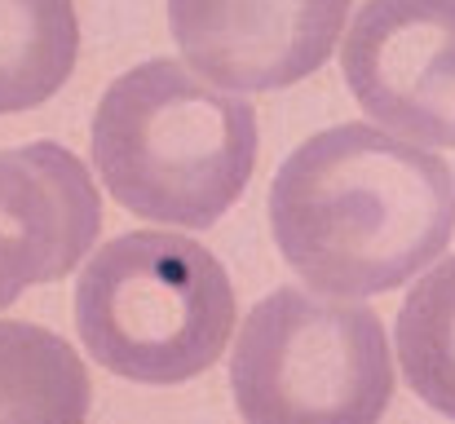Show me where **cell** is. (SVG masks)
Instances as JSON below:
<instances>
[{
    "mask_svg": "<svg viewBox=\"0 0 455 424\" xmlns=\"http://www.w3.org/2000/svg\"><path fill=\"white\" fill-rule=\"evenodd\" d=\"M93 168L133 217L181 230L217 226L257 168V111L155 58L124 71L93 116Z\"/></svg>",
    "mask_w": 455,
    "mask_h": 424,
    "instance_id": "7a4b0ae2",
    "label": "cell"
},
{
    "mask_svg": "<svg viewBox=\"0 0 455 424\" xmlns=\"http://www.w3.org/2000/svg\"><path fill=\"white\" fill-rule=\"evenodd\" d=\"M76 327L89 358L111 376L181 385L226 354L235 287L195 239L133 230L98 248L80 270Z\"/></svg>",
    "mask_w": 455,
    "mask_h": 424,
    "instance_id": "3957f363",
    "label": "cell"
},
{
    "mask_svg": "<svg viewBox=\"0 0 455 424\" xmlns=\"http://www.w3.org/2000/svg\"><path fill=\"white\" fill-rule=\"evenodd\" d=\"M89 407L84 358L62 336L0 318V424H84Z\"/></svg>",
    "mask_w": 455,
    "mask_h": 424,
    "instance_id": "ba28073f",
    "label": "cell"
},
{
    "mask_svg": "<svg viewBox=\"0 0 455 424\" xmlns=\"http://www.w3.org/2000/svg\"><path fill=\"white\" fill-rule=\"evenodd\" d=\"M270 230L314 292L380 296L451 244L455 177L429 146L336 124L305 138L275 172Z\"/></svg>",
    "mask_w": 455,
    "mask_h": 424,
    "instance_id": "6da1fadb",
    "label": "cell"
},
{
    "mask_svg": "<svg viewBox=\"0 0 455 424\" xmlns=\"http://www.w3.org/2000/svg\"><path fill=\"white\" fill-rule=\"evenodd\" d=\"M76 0H0V116L44 107L76 71Z\"/></svg>",
    "mask_w": 455,
    "mask_h": 424,
    "instance_id": "9c48e42d",
    "label": "cell"
},
{
    "mask_svg": "<svg viewBox=\"0 0 455 424\" xmlns=\"http://www.w3.org/2000/svg\"><path fill=\"white\" fill-rule=\"evenodd\" d=\"M230 389L243 424H380L394 398L385 327L367 305L279 287L239 327Z\"/></svg>",
    "mask_w": 455,
    "mask_h": 424,
    "instance_id": "277c9868",
    "label": "cell"
},
{
    "mask_svg": "<svg viewBox=\"0 0 455 424\" xmlns=\"http://www.w3.org/2000/svg\"><path fill=\"white\" fill-rule=\"evenodd\" d=\"M340 67L376 124L403 141L455 146V0H363Z\"/></svg>",
    "mask_w": 455,
    "mask_h": 424,
    "instance_id": "5b68a950",
    "label": "cell"
},
{
    "mask_svg": "<svg viewBox=\"0 0 455 424\" xmlns=\"http://www.w3.org/2000/svg\"><path fill=\"white\" fill-rule=\"evenodd\" d=\"M345 13L349 0H168L186 67L226 93H270L314 76Z\"/></svg>",
    "mask_w": 455,
    "mask_h": 424,
    "instance_id": "8992f818",
    "label": "cell"
},
{
    "mask_svg": "<svg viewBox=\"0 0 455 424\" xmlns=\"http://www.w3.org/2000/svg\"><path fill=\"white\" fill-rule=\"evenodd\" d=\"M398 363L411 394L455 420V257L407 292L398 309Z\"/></svg>",
    "mask_w": 455,
    "mask_h": 424,
    "instance_id": "30bf717a",
    "label": "cell"
},
{
    "mask_svg": "<svg viewBox=\"0 0 455 424\" xmlns=\"http://www.w3.org/2000/svg\"><path fill=\"white\" fill-rule=\"evenodd\" d=\"M102 230L89 168L58 141L0 150V309L27 287L67 279Z\"/></svg>",
    "mask_w": 455,
    "mask_h": 424,
    "instance_id": "52a82bcc",
    "label": "cell"
}]
</instances>
